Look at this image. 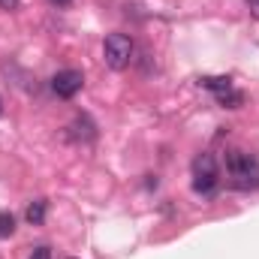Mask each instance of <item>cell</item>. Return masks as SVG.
I'll return each instance as SVG.
<instances>
[{"mask_svg":"<svg viewBox=\"0 0 259 259\" xmlns=\"http://www.w3.org/2000/svg\"><path fill=\"white\" fill-rule=\"evenodd\" d=\"M69 259H72V256H69Z\"/></svg>","mask_w":259,"mask_h":259,"instance_id":"9a60e30c","label":"cell"},{"mask_svg":"<svg viewBox=\"0 0 259 259\" xmlns=\"http://www.w3.org/2000/svg\"><path fill=\"white\" fill-rule=\"evenodd\" d=\"M49 3H52V6H58V9H64V6H69V3H72V0H49Z\"/></svg>","mask_w":259,"mask_h":259,"instance_id":"4fadbf2b","label":"cell"},{"mask_svg":"<svg viewBox=\"0 0 259 259\" xmlns=\"http://www.w3.org/2000/svg\"><path fill=\"white\" fill-rule=\"evenodd\" d=\"M81 84H84L81 69H61V72L52 78V91H55L61 100H72V97L81 91Z\"/></svg>","mask_w":259,"mask_h":259,"instance_id":"277c9868","label":"cell"},{"mask_svg":"<svg viewBox=\"0 0 259 259\" xmlns=\"http://www.w3.org/2000/svg\"><path fill=\"white\" fill-rule=\"evenodd\" d=\"M199 84L208 88V91H214V94H223V91L232 88V81H229L226 75H205V78H199Z\"/></svg>","mask_w":259,"mask_h":259,"instance_id":"52a82bcc","label":"cell"},{"mask_svg":"<svg viewBox=\"0 0 259 259\" xmlns=\"http://www.w3.org/2000/svg\"><path fill=\"white\" fill-rule=\"evenodd\" d=\"M247 9H250L253 18H259V0H247Z\"/></svg>","mask_w":259,"mask_h":259,"instance_id":"8fae6325","label":"cell"},{"mask_svg":"<svg viewBox=\"0 0 259 259\" xmlns=\"http://www.w3.org/2000/svg\"><path fill=\"white\" fill-rule=\"evenodd\" d=\"M66 130H69V139H75V142H94L97 139V127L88 115H78Z\"/></svg>","mask_w":259,"mask_h":259,"instance_id":"5b68a950","label":"cell"},{"mask_svg":"<svg viewBox=\"0 0 259 259\" xmlns=\"http://www.w3.org/2000/svg\"><path fill=\"white\" fill-rule=\"evenodd\" d=\"M220 184V166H217V157L202 151L193 160V190L202 196H211Z\"/></svg>","mask_w":259,"mask_h":259,"instance_id":"7a4b0ae2","label":"cell"},{"mask_svg":"<svg viewBox=\"0 0 259 259\" xmlns=\"http://www.w3.org/2000/svg\"><path fill=\"white\" fill-rule=\"evenodd\" d=\"M46 211H49L46 199H33V202L27 205V211H24V220H27L30 226H42V223H46Z\"/></svg>","mask_w":259,"mask_h":259,"instance_id":"8992f818","label":"cell"},{"mask_svg":"<svg viewBox=\"0 0 259 259\" xmlns=\"http://www.w3.org/2000/svg\"><path fill=\"white\" fill-rule=\"evenodd\" d=\"M217 100H220L226 109H238V106L244 103V97H241L238 91H232V88H229V91H223V94H217Z\"/></svg>","mask_w":259,"mask_h":259,"instance_id":"ba28073f","label":"cell"},{"mask_svg":"<svg viewBox=\"0 0 259 259\" xmlns=\"http://www.w3.org/2000/svg\"><path fill=\"white\" fill-rule=\"evenodd\" d=\"M0 115H3V103H0Z\"/></svg>","mask_w":259,"mask_h":259,"instance_id":"5bb4252c","label":"cell"},{"mask_svg":"<svg viewBox=\"0 0 259 259\" xmlns=\"http://www.w3.org/2000/svg\"><path fill=\"white\" fill-rule=\"evenodd\" d=\"M30 259H52V247H46V244H42V247H36V250L30 253Z\"/></svg>","mask_w":259,"mask_h":259,"instance_id":"30bf717a","label":"cell"},{"mask_svg":"<svg viewBox=\"0 0 259 259\" xmlns=\"http://www.w3.org/2000/svg\"><path fill=\"white\" fill-rule=\"evenodd\" d=\"M226 172L229 184L235 190H259V160L244 151H229L226 154Z\"/></svg>","mask_w":259,"mask_h":259,"instance_id":"6da1fadb","label":"cell"},{"mask_svg":"<svg viewBox=\"0 0 259 259\" xmlns=\"http://www.w3.org/2000/svg\"><path fill=\"white\" fill-rule=\"evenodd\" d=\"M15 232V217L9 211H0V238H9Z\"/></svg>","mask_w":259,"mask_h":259,"instance_id":"9c48e42d","label":"cell"},{"mask_svg":"<svg viewBox=\"0 0 259 259\" xmlns=\"http://www.w3.org/2000/svg\"><path fill=\"white\" fill-rule=\"evenodd\" d=\"M103 58L112 69H127L133 61V39L127 33H109L103 42Z\"/></svg>","mask_w":259,"mask_h":259,"instance_id":"3957f363","label":"cell"},{"mask_svg":"<svg viewBox=\"0 0 259 259\" xmlns=\"http://www.w3.org/2000/svg\"><path fill=\"white\" fill-rule=\"evenodd\" d=\"M18 6V0H0V9H15Z\"/></svg>","mask_w":259,"mask_h":259,"instance_id":"7c38bea8","label":"cell"}]
</instances>
